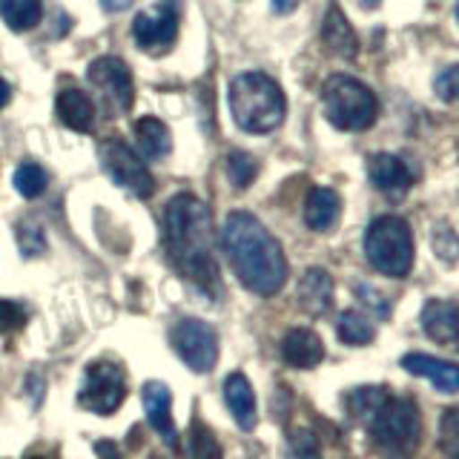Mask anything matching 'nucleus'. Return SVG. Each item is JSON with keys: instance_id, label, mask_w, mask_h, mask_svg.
<instances>
[{"instance_id": "obj_42", "label": "nucleus", "mask_w": 459, "mask_h": 459, "mask_svg": "<svg viewBox=\"0 0 459 459\" xmlns=\"http://www.w3.org/2000/svg\"><path fill=\"white\" fill-rule=\"evenodd\" d=\"M456 21H459V6H456Z\"/></svg>"}, {"instance_id": "obj_40", "label": "nucleus", "mask_w": 459, "mask_h": 459, "mask_svg": "<svg viewBox=\"0 0 459 459\" xmlns=\"http://www.w3.org/2000/svg\"><path fill=\"white\" fill-rule=\"evenodd\" d=\"M362 4H365L368 9H377V6L382 4V0H362Z\"/></svg>"}, {"instance_id": "obj_22", "label": "nucleus", "mask_w": 459, "mask_h": 459, "mask_svg": "<svg viewBox=\"0 0 459 459\" xmlns=\"http://www.w3.org/2000/svg\"><path fill=\"white\" fill-rule=\"evenodd\" d=\"M135 138H138V150L143 152L147 161H161V158H167L172 150V138H169L167 124L158 118H150V115L135 124Z\"/></svg>"}, {"instance_id": "obj_41", "label": "nucleus", "mask_w": 459, "mask_h": 459, "mask_svg": "<svg viewBox=\"0 0 459 459\" xmlns=\"http://www.w3.org/2000/svg\"><path fill=\"white\" fill-rule=\"evenodd\" d=\"M150 459H164V456H158V454H152V456H150Z\"/></svg>"}, {"instance_id": "obj_43", "label": "nucleus", "mask_w": 459, "mask_h": 459, "mask_svg": "<svg viewBox=\"0 0 459 459\" xmlns=\"http://www.w3.org/2000/svg\"><path fill=\"white\" fill-rule=\"evenodd\" d=\"M456 344H459V333H456Z\"/></svg>"}, {"instance_id": "obj_33", "label": "nucleus", "mask_w": 459, "mask_h": 459, "mask_svg": "<svg viewBox=\"0 0 459 459\" xmlns=\"http://www.w3.org/2000/svg\"><path fill=\"white\" fill-rule=\"evenodd\" d=\"M434 250L439 258H445V262H454L459 255V238L454 236V230L448 224L434 227Z\"/></svg>"}, {"instance_id": "obj_24", "label": "nucleus", "mask_w": 459, "mask_h": 459, "mask_svg": "<svg viewBox=\"0 0 459 459\" xmlns=\"http://www.w3.org/2000/svg\"><path fill=\"white\" fill-rule=\"evenodd\" d=\"M336 333H339V339L344 344H353V348H359V344H370L373 342V336H377V327H373V322L359 310H344L339 316V322H336Z\"/></svg>"}, {"instance_id": "obj_13", "label": "nucleus", "mask_w": 459, "mask_h": 459, "mask_svg": "<svg viewBox=\"0 0 459 459\" xmlns=\"http://www.w3.org/2000/svg\"><path fill=\"white\" fill-rule=\"evenodd\" d=\"M368 172H370V181L377 190H382L385 195H391V198H405V193L411 190V169L408 164L402 161V158L391 155V152H379V155H373L370 158V164H368Z\"/></svg>"}, {"instance_id": "obj_10", "label": "nucleus", "mask_w": 459, "mask_h": 459, "mask_svg": "<svg viewBox=\"0 0 459 459\" xmlns=\"http://www.w3.org/2000/svg\"><path fill=\"white\" fill-rule=\"evenodd\" d=\"M133 35L141 49L164 55L178 38V0H164L155 14L141 12L133 21Z\"/></svg>"}, {"instance_id": "obj_26", "label": "nucleus", "mask_w": 459, "mask_h": 459, "mask_svg": "<svg viewBox=\"0 0 459 459\" xmlns=\"http://www.w3.org/2000/svg\"><path fill=\"white\" fill-rule=\"evenodd\" d=\"M14 190H18L23 198H38L47 193V186H49V176H47V169H43L40 164L35 161H26L21 164L18 169H14Z\"/></svg>"}, {"instance_id": "obj_8", "label": "nucleus", "mask_w": 459, "mask_h": 459, "mask_svg": "<svg viewBox=\"0 0 459 459\" xmlns=\"http://www.w3.org/2000/svg\"><path fill=\"white\" fill-rule=\"evenodd\" d=\"M124 399H126V377H124L121 365L107 362L104 359V362H95L86 368L81 394H78L81 408L107 416V413L118 411Z\"/></svg>"}, {"instance_id": "obj_29", "label": "nucleus", "mask_w": 459, "mask_h": 459, "mask_svg": "<svg viewBox=\"0 0 459 459\" xmlns=\"http://www.w3.org/2000/svg\"><path fill=\"white\" fill-rule=\"evenodd\" d=\"M287 442H290V459H322L319 439L307 428H293L287 434Z\"/></svg>"}, {"instance_id": "obj_15", "label": "nucleus", "mask_w": 459, "mask_h": 459, "mask_svg": "<svg viewBox=\"0 0 459 459\" xmlns=\"http://www.w3.org/2000/svg\"><path fill=\"white\" fill-rule=\"evenodd\" d=\"M281 356L290 368H316L325 359V344L319 333L310 327H293L287 330V336L281 339Z\"/></svg>"}, {"instance_id": "obj_38", "label": "nucleus", "mask_w": 459, "mask_h": 459, "mask_svg": "<svg viewBox=\"0 0 459 459\" xmlns=\"http://www.w3.org/2000/svg\"><path fill=\"white\" fill-rule=\"evenodd\" d=\"M133 0H100V6L104 9H109V12H124Z\"/></svg>"}, {"instance_id": "obj_32", "label": "nucleus", "mask_w": 459, "mask_h": 459, "mask_svg": "<svg viewBox=\"0 0 459 459\" xmlns=\"http://www.w3.org/2000/svg\"><path fill=\"white\" fill-rule=\"evenodd\" d=\"M18 244L23 255H38L47 250V238H43V230L35 221H21L18 227Z\"/></svg>"}, {"instance_id": "obj_19", "label": "nucleus", "mask_w": 459, "mask_h": 459, "mask_svg": "<svg viewBox=\"0 0 459 459\" xmlns=\"http://www.w3.org/2000/svg\"><path fill=\"white\" fill-rule=\"evenodd\" d=\"M339 212H342V198L333 190H327V186H316V190L307 193L305 221L310 230H316V233H327V230L339 221Z\"/></svg>"}, {"instance_id": "obj_25", "label": "nucleus", "mask_w": 459, "mask_h": 459, "mask_svg": "<svg viewBox=\"0 0 459 459\" xmlns=\"http://www.w3.org/2000/svg\"><path fill=\"white\" fill-rule=\"evenodd\" d=\"M391 399L382 387H356V391L348 396V411L356 416L359 422H373V416L382 411L385 402Z\"/></svg>"}, {"instance_id": "obj_28", "label": "nucleus", "mask_w": 459, "mask_h": 459, "mask_svg": "<svg viewBox=\"0 0 459 459\" xmlns=\"http://www.w3.org/2000/svg\"><path fill=\"white\" fill-rule=\"evenodd\" d=\"M190 456L193 459H224L221 442L204 422H193L190 428Z\"/></svg>"}, {"instance_id": "obj_5", "label": "nucleus", "mask_w": 459, "mask_h": 459, "mask_svg": "<svg viewBox=\"0 0 459 459\" xmlns=\"http://www.w3.org/2000/svg\"><path fill=\"white\" fill-rule=\"evenodd\" d=\"M370 437L385 459H411L422 442V416L411 399H387L373 416Z\"/></svg>"}, {"instance_id": "obj_39", "label": "nucleus", "mask_w": 459, "mask_h": 459, "mask_svg": "<svg viewBox=\"0 0 459 459\" xmlns=\"http://www.w3.org/2000/svg\"><path fill=\"white\" fill-rule=\"evenodd\" d=\"M9 98H12V86L4 78H0V109L9 104Z\"/></svg>"}, {"instance_id": "obj_37", "label": "nucleus", "mask_w": 459, "mask_h": 459, "mask_svg": "<svg viewBox=\"0 0 459 459\" xmlns=\"http://www.w3.org/2000/svg\"><path fill=\"white\" fill-rule=\"evenodd\" d=\"M299 6V0H273V12L276 14H290Z\"/></svg>"}, {"instance_id": "obj_9", "label": "nucleus", "mask_w": 459, "mask_h": 459, "mask_svg": "<svg viewBox=\"0 0 459 459\" xmlns=\"http://www.w3.org/2000/svg\"><path fill=\"white\" fill-rule=\"evenodd\" d=\"M172 348L178 351L181 362L195 373H210L219 362V336L201 319H184L172 330Z\"/></svg>"}, {"instance_id": "obj_36", "label": "nucleus", "mask_w": 459, "mask_h": 459, "mask_svg": "<svg viewBox=\"0 0 459 459\" xmlns=\"http://www.w3.org/2000/svg\"><path fill=\"white\" fill-rule=\"evenodd\" d=\"M95 454H98V459H121L118 445H115L112 439H100V442H95Z\"/></svg>"}, {"instance_id": "obj_18", "label": "nucleus", "mask_w": 459, "mask_h": 459, "mask_svg": "<svg viewBox=\"0 0 459 459\" xmlns=\"http://www.w3.org/2000/svg\"><path fill=\"white\" fill-rule=\"evenodd\" d=\"M299 305L310 316H322L333 305V279L322 267H310L299 281Z\"/></svg>"}, {"instance_id": "obj_14", "label": "nucleus", "mask_w": 459, "mask_h": 459, "mask_svg": "<svg viewBox=\"0 0 459 459\" xmlns=\"http://www.w3.org/2000/svg\"><path fill=\"white\" fill-rule=\"evenodd\" d=\"M402 368L413 377H425L430 385L442 394H456L459 391V365L445 362V359L428 356V353H408L402 356Z\"/></svg>"}, {"instance_id": "obj_20", "label": "nucleus", "mask_w": 459, "mask_h": 459, "mask_svg": "<svg viewBox=\"0 0 459 459\" xmlns=\"http://www.w3.org/2000/svg\"><path fill=\"white\" fill-rule=\"evenodd\" d=\"M57 118H61L69 129L75 133H90L95 124V104L90 95H83L81 90H64L57 95Z\"/></svg>"}, {"instance_id": "obj_4", "label": "nucleus", "mask_w": 459, "mask_h": 459, "mask_svg": "<svg viewBox=\"0 0 459 459\" xmlns=\"http://www.w3.org/2000/svg\"><path fill=\"white\" fill-rule=\"evenodd\" d=\"M322 104L327 121L344 133L370 129L379 115L377 95L351 75H330L322 86Z\"/></svg>"}, {"instance_id": "obj_12", "label": "nucleus", "mask_w": 459, "mask_h": 459, "mask_svg": "<svg viewBox=\"0 0 459 459\" xmlns=\"http://www.w3.org/2000/svg\"><path fill=\"white\" fill-rule=\"evenodd\" d=\"M143 411H147V420L150 425L158 430L169 448H178V430L176 422H172V396H169V387L164 382H147L143 385Z\"/></svg>"}, {"instance_id": "obj_1", "label": "nucleus", "mask_w": 459, "mask_h": 459, "mask_svg": "<svg viewBox=\"0 0 459 459\" xmlns=\"http://www.w3.org/2000/svg\"><path fill=\"white\" fill-rule=\"evenodd\" d=\"M164 238L169 262L201 293L215 299L221 293V273L212 253V219L198 195L181 193L164 210Z\"/></svg>"}, {"instance_id": "obj_16", "label": "nucleus", "mask_w": 459, "mask_h": 459, "mask_svg": "<svg viewBox=\"0 0 459 459\" xmlns=\"http://www.w3.org/2000/svg\"><path fill=\"white\" fill-rule=\"evenodd\" d=\"M422 327L434 342H456L459 333V305L448 299H430L422 307Z\"/></svg>"}, {"instance_id": "obj_21", "label": "nucleus", "mask_w": 459, "mask_h": 459, "mask_svg": "<svg viewBox=\"0 0 459 459\" xmlns=\"http://www.w3.org/2000/svg\"><path fill=\"white\" fill-rule=\"evenodd\" d=\"M322 40L330 52L342 55V57H356V52H359V40L353 35V29L336 6L327 9V18L322 23Z\"/></svg>"}, {"instance_id": "obj_35", "label": "nucleus", "mask_w": 459, "mask_h": 459, "mask_svg": "<svg viewBox=\"0 0 459 459\" xmlns=\"http://www.w3.org/2000/svg\"><path fill=\"white\" fill-rule=\"evenodd\" d=\"M356 296L365 301V305H370L373 310H377L382 319H387V316H391V307H387V301L385 299H379L377 296V290H373L370 284H356Z\"/></svg>"}, {"instance_id": "obj_31", "label": "nucleus", "mask_w": 459, "mask_h": 459, "mask_svg": "<svg viewBox=\"0 0 459 459\" xmlns=\"http://www.w3.org/2000/svg\"><path fill=\"white\" fill-rule=\"evenodd\" d=\"M29 319L26 307L21 301H12V299H0V333H14L21 330Z\"/></svg>"}, {"instance_id": "obj_6", "label": "nucleus", "mask_w": 459, "mask_h": 459, "mask_svg": "<svg viewBox=\"0 0 459 459\" xmlns=\"http://www.w3.org/2000/svg\"><path fill=\"white\" fill-rule=\"evenodd\" d=\"M365 255L382 276L402 279L413 267V233L399 215H382L365 233Z\"/></svg>"}, {"instance_id": "obj_27", "label": "nucleus", "mask_w": 459, "mask_h": 459, "mask_svg": "<svg viewBox=\"0 0 459 459\" xmlns=\"http://www.w3.org/2000/svg\"><path fill=\"white\" fill-rule=\"evenodd\" d=\"M258 176V164L255 158L241 152V150H233L227 155V178L230 184L236 186V190H244V186H250Z\"/></svg>"}, {"instance_id": "obj_23", "label": "nucleus", "mask_w": 459, "mask_h": 459, "mask_svg": "<svg viewBox=\"0 0 459 459\" xmlns=\"http://www.w3.org/2000/svg\"><path fill=\"white\" fill-rule=\"evenodd\" d=\"M40 14H43V0H0V18L14 32H26V29L38 26Z\"/></svg>"}, {"instance_id": "obj_3", "label": "nucleus", "mask_w": 459, "mask_h": 459, "mask_svg": "<svg viewBox=\"0 0 459 459\" xmlns=\"http://www.w3.org/2000/svg\"><path fill=\"white\" fill-rule=\"evenodd\" d=\"M230 112L238 129L250 135H264L281 126L287 100L281 86L264 72H241L230 83Z\"/></svg>"}, {"instance_id": "obj_30", "label": "nucleus", "mask_w": 459, "mask_h": 459, "mask_svg": "<svg viewBox=\"0 0 459 459\" xmlns=\"http://www.w3.org/2000/svg\"><path fill=\"white\" fill-rule=\"evenodd\" d=\"M439 445L445 456L459 459V408L445 411L442 425H439Z\"/></svg>"}, {"instance_id": "obj_7", "label": "nucleus", "mask_w": 459, "mask_h": 459, "mask_svg": "<svg viewBox=\"0 0 459 459\" xmlns=\"http://www.w3.org/2000/svg\"><path fill=\"white\" fill-rule=\"evenodd\" d=\"M100 164H104L107 176L118 186H124L126 193H133L138 198L152 195V190H155L152 172L138 158V152L129 147V143H124L121 138H109L100 143Z\"/></svg>"}, {"instance_id": "obj_11", "label": "nucleus", "mask_w": 459, "mask_h": 459, "mask_svg": "<svg viewBox=\"0 0 459 459\" xmlns=\"http://www.w3.org/2000/svg\"><path fill=\"white\" fill-rule=\"evenodd\" d=\"M90 81L98 86L100 92H107L112 98V104L118 107L121 112H126L133 107V98H135V86H133V72L129 66L121 61V57H98V61L90 64Z\"/></svg>"}, {"instance_id": "obj_34", "label": "nucleus", "mask_w": 459, "mask_h": 459, "mask_svg": "<svg viewBox=\"0 0 459 459\" xmlns=\"http://www.w3.org/2000/svg\"><path fill=\"white\" fill-rule=\"evenodd\" d=\"M434 90L442 100H448V104L451 100H459V64L442 72V75L434 81Z\"/></svg>"}, {"instance_id": "obj_2", "label": "nucleus", "mask_w": 459, "mask_h": 459, "mask_svg": "<svg viewBox=\"0 0 459 459\" xmlns=\"http://www.w3.org/2000/svg\"><path fill=\"white\" fill-rule=\"evenodd\" d=\"M221 247L238 281L255 296H276L287 281V258L276 236L253 212L227 215Z\"/></svg>"}, {"instance_id": "obj_17", "label": "nucleus", "mask_w": 459, "mask_h": 459, "mask_svg": "<svg viewBox=\"0 0 459 459\" xmlns=\"http://www.w3.org/2000/svg\"><path fill=\"white\" fill-rule=\"evenodd\" d=\"M224 399H227V408H230V413H233L236 425L241 430H253L255 422H258V411H255V394H253L250 379L241 377V373L227 377Z\"/></svg>"}]
</instances>
